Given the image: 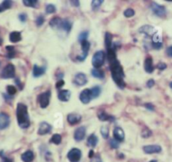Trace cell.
Here are the masks:
<instances>
[{
  "label": "cell",
  "mask_w": 172,
  "mask_h": 162,
  "mask_svg": "<svg viewBox=\"0 0 172 162\" xmlns=\"http://www.w3.org/2000/svg\"><path fill=\"white\" fill-rule=\"evenodd\" d=\"M154 85H155V81H154L153 79H150V80L147 81V84H146V86H148L149 88H151Z\"/></svg>",
  "instance_id": "816d5d0a"
},
{
  "label": "cell",
  "mask_w": 172,
  "mask_h": 162,
  "mask_svg": "<svg viewBox=\"0 0 172 162\" xmlns=\"http://www.w3.org/2000/svg\"><path fill=\"white\" fill-rule=\"evenodd\" d=\"M145 107L147 109H149L150 111H154L155 110V106L152 104L151 103H145Z\"/></svg>",
  "instance_id": "bcb514c9"
},
{
  "label": "cell",
  "mask_w": 172,
  "mask_h": 162,
  "mask_svg": "<svg viewBox=\"0 0 172 162\" xmlns=\"http://www.w3.org/2000/svg\"><path fill=\"white\" fill-rule=\"evenodd\" d=\"M106 59V54L103 51H98L93 55L92 60H91V63L94 68H100L102 66L105 62Z\"/></svg>",
  "instance_id": "3957f363"
},
{
  "label": "cell",
  "mask_w": 172,
  "mask_h": 162,
  "mask_svg": "<svg viewBox=\"0 0 172 162\" xmlns=\"http://www.w3.org/2000/svg\"><path fill=\"white\" fill-rule=\"evenodd\" d=\"M98 119L101 120V121H109L113 122L115 120V118L112 115H109L108 114H107L104 111H101L100 113H98Z\"/></svg>",
  "instance_id": "7402d4cb"
},
{
  "label": "cell",
  "mask_w": 172,
  "mask_h": 162,
  "mask_svg": "<svg viewBox=\"0 0 172 162\" xmlns=\"http://www.w3.org/2000/svg\"><path fill=\"white\" fill-rule=\"evenodd\" d=\"M156 67L158 68L159 70L163 71L165 70V69H166L167 65L165 63H164V62H159L158 64H157V66H156Z\"/></svg>",
  "instance_id": "f6af8a7d"
},
{
  "label": "cell",
  "mask_w": 172,
  "mask_h": 162,
  "mask_svg": "<svg viewBox=\"0 0 172 162\" xmlns=\"http://www.w3.org/2000/svg\"><path fill=\"white\" fill-rule=\"evenodd\" d=\"M2 44H3V39L0 37V46H1Z\"/></svg>",
  "instance_id": "6f0895ef"
},
{
  "label": "cell",
  "mask_w": 172,
  "mask_h": 162,
  "mask_svg": "<svg viewBox=\"0 0 172 162\" xmlns=\"http://www.w3.org/2000/svg\"><path fill=\"white\" fill-rule=\"evenodd\" d=\"M91 73V75L94 76V77H96V78L103 79L105 77L104 71L102 69H100V68H94V69H92Z\"/></svg>",
  "instance_id": "d4e9b609"
},
{
  "label": "cell",
  "mask_w": 172,
  "mask_h": 162,
  "mask_svg": "<svg viewBox=\"0 0 172 162\" xmlns=\"http://www.w3.org/2000/svg\"><path fill=\"white\" fill-rule=\"evenodd\" d=\"M94 157V152H93V150H90V152H89V158H93Z\"/></svg>",
  "instance_id": "9f6ffc18"
},
{
  "label": "cell",
  "mask_w": 172,
  "mask_h": 162,
  "mask_svg": "<svg viewBox=\"0 0 172 162\" xmlns=\"http://www.w3.org/2000/svg\"><path fill=\"white\" fill-rule=\"evenodd\" d=\"M46 71V66H39L37 65H34L33 66V76L34 77H39V76L44 75Z\"/></svg>",
  "instance_id": "ac0fdd59"
},
{
  "label": "cell",
  "mask_w": 172,
  "mask_h": 162,
  "mask_svg": "<svg viewBox=\"0 0 172 162\" xmlns=\"http://www.w3.org/2000/svg\"><path fill=\"white\" fill-rule=\"evenodd\" d=\"M152 43H162L161 35H159L158 33H156L152 36Z\"/></svg>",
  "instance_id": "f35d334b"
},
{
  "label": "cell",
  "mask_w": 172,
  "mask_h": 162,
  "mask_svg": "<svg viewBox=\"0 0 172 162\" xmlns=\"http://www.w3.org/2000/svg\"><path fill=\"white\" fill-rule=\"evenodd\" d=\"M151 10L156 16L160 17V18H164L166 15V9L165 7L160 4H158L157 3H152L150 5Z\"/></svg>",
  "instance_id": "8992f818"
},
{
  "label": "cell",
  "mask_w": 172,
  "mask_h": 162,
  "mask_svg": "<svg viewBox=\"0 0 172 162\" xmlns=\"http://www.w3.org/2000/svg\"><path fill=\"white\" fill-rule=\"evenodd\" d=\"M51 92L50 90L44 92L38 96V103L41 108H46L50 104Z\"/></svg>",
  "instance_id": "5b68a950"
},
{
  "label": "cell",
  "mask_w": 172,
  "mask_h": 162,
  "mask_svg": "<svg viewBox=\"0 0 172 162\" xmlns=\"http://www.w3.org/2000/svg\"><path fill=\"white\" fill-rule=\"evenodd\" d=\"M166 54L169 57H172V46H169L166 50Z\"/></svg>",
  "instance_id": "f5cc1de1"
},
{
  "label": "cell",
  "mask_w": 172,
  "mask_h": 162,
  "mask_svg": "<svg viewBox=\"0 0 172 162\" xmlns=\"http://www.w3.org/2000/svg\"><path fill=\"white\" fill-rule=\"evenodd\" d=\"M81 43V54L80 56H78L76 57V60L79 61H83L84 60L86 59V56H87V55H88L89 50H90V43H89L87 41H82V42H80Z\"/></svg>",
  "instance_id": "52a82bcc"
},
{
  "label": "cell",
  "mask_w": 172,
  "mask_h": 162,
  "mask_svg": "<svg viewBox=\"0 0 172 162\" xmlns=\"http://www.w3.org/2000/svg\"><path fill=\"white\" fill-rule=\"evenodd\" d=\"M162 46H163V44L162 43H152V47H153L154 49H155V50H160Z\"/></svg>",
  "instance_id": "f907efd6"
},
{
  "label": "cell",
  "mask_w": 172,
  "mask_h": 162,
  "mask_svg": "<svg viewBox=\"0 0 172 162\" xmlns=\"http://www.w3.org/2000/svg\"><path fill=\"white\" fill-rule=\"evenodd\" d=\"M12 4H13V2H12V1H9V0L3 1L2 3H0V13L7 10L8 8H10Z\"/></svg>",
  "instance_id": "f1b7e54d"
},
{
  "label": "cell",
  "mask_w": 172,
  "mask_h": 162,
  "mask_svg": "<svg viewBox=\"0 0 172 162\" xmlns=\"http://www.w3.org/2000/svg\"><path fill=\"white\" fill-rule=\"evenodd\" d=\"M101 135L104 139H108V135H109V130L107 126H102L101 128Z\"/></svg>",
  "instance_id": "74e56055"
},
{
  "label": "cell",
  "mask_w": 172,
  "mask_h": 162,
  "mask_svg": "<svg viewBox=\"0 0 172 162\" xmlns=\"http://www.w3.org/2000/svg\"><path fill=\"white\" fill-rule=\"evenodd\" d=\"M15 76V67L13 64H8L4 66L3 71L0 73V77L3 79L14 78Z\"/></svg>",
  "instance_id": "277c9868"
},
{
  "label": "cell",
  "mask_w": 172,
  "mask_h": 162,
  "mask_svg": "<svg viewBox=\"0 0 172 162\" xmlns=\"http://www.w3.org/2000/svg\"><path fill=\"white\" fill-rule=\"evenodd\" d=\"M0 157H1V159H2V162H13V160L4 155L3 150L0 151Z\"/></svg>",
  "instance_id": "ee69618b"
},
{
  "label": "cell",
  "mask_w": 172,
  "mask_h": 162,
  "mask_svg": "<svg viewBox=\"0 0 172 162\" xmlns=\"http://www.w3.org/2000/svg\"><path fill=\"white\" fill-rule=\"evenodd\" d=\"M37 0H24L23 1V3L24 5H25L26 7H30V8H36L38 5Z\"/></svg>",
  "instance_id": "4dcf8cb0"
},
{
  "label": "cell",
  "mask_w": 172,
  "mask_h": 162,
  "mask_svg": "<svg viewBox=\"0 0 172 162\" xmlns=\"http://www.w3.org/2000/svg\"><path fill=\"white\" fill-rule=\"evenodd\" d=\"M81 120V116L80 114H76V113H71L67 115V122L71 125H75L78 124Z\"/></svg>",
  "instance_id": "e0dca14e"
},
{
  "label": "cell",
  "mask_w": 172,
  "mask_h": 162,
  "mask_svg": "<svg viewBox=\"0 0 172 162\" xmlns=\"http://www.w3.org/2000/svg\"><path fill=\"white\" fill-rule=\"evenodd\" d=\"M64 81L63 80H59V81H57V84H56V87H57V89H60V88H61L62 86H64Z\"/></svg>",
  "instance_id": "681fc988"
},
{
  "label": "cell",
  "mask_w": 172,
  "mask_h": 162,
  "mask_svg": "<svg viewBox=\"0 0 172 162\" xmlns=\"http://www.w3.org/2000/svg\"><path fill=\"white\" fill-rule=\"evenodd\" d=\"M113 43V35H111L110 33L107 32L105 34V46H106L107 50L112 47Z\"/></svg>",
  "instance_id": "4316f807"
},
{
  "label": "cell",
  "mask_w": 172,
  "mask_h": 162,
  "mask_svg": "<svg viewBox=\"0 0 172 162\" xmlns=\"http://www.w3.org/2000/svg\"><path fill=\"white\" fill-rule=\"evenodd\" d=\"M52 130V126L51 124L46 123V122H42L40 126H39V130H38V135H47L49 133H51Z\"/></svg>",
  "instance_id": "4fadbf2b"
},
{
  "label": "cell",
  "mask_w": 172,
  "mask_h": 162,
  "mask_svg": "<svg viewBox=\"0 0 172 162\" xmlns=\"http://www.w3.org/2000/svg\"><path fill=\"white\" fill-rule=\"evenodd\" d=\"M71 5L75 6V7H79L80 6V2L77 1V0H76V1H71Z\"/></svg>",
  "instance_id": "db71d44e"
},
{
  "label": "cell",
  "mask_w": 172,
  "mask_h": 162,
  "mask_svg": "<svg viewBox=\"0 0 172 162\" xmlns=\"http://www.w3.org/2000/svg\"><path fill=\"white\" fill-rule=\"evenodd\" d=\"M143 150L146 154H156V153H160L162 148L161 146L158 145H150L144 146Z\"/></svg>",
  "instance_id": "30bf717a"
},
{
  "label": "cell",
  "mask_w": 172,
  "mask_h": 162,
  "mask_svg": "<svg viewBox=\"0 0 172 162\" xmlns=\"http://www.w3.org/2000/svg\"><path fill=\"white\" fill-rule=\"evenodd\" d=\"M22 40L21 33L19 32V31H13V32L10 33L9 35V41L13 43H17Z\"/></svg>",
  "instance_id": "603a6c76"
},
{
  "label": "cell",
  "mask_w": 172,
  "mask_h": 162,
  "mask_svg": "<svg viewBox=\"0 0 172 162\" xmlns=\"http://www.w3.org/2000/svg\"><path fill=\"white\" fill-rule=\"evenodd\" d=\"M154 65H153V59L151 56L146 57L145 61V70L146 72L152 73L154 71Z\"/></svg>",
  "instance_id": "ffe728a7"
},
{
  "label": "cell",
  "mask_w": 172,
  "mask_h": 162,
  "mask_svg": "<svg viewBox=\"0 0 172 162\" xmlns=\"http://www.w3.org/2000/svg\"><path fill=\"white\" fill-rule=\"evenodd\" d=\"M89 32L88 31H82V32L79 35V37H78V40L80 42H82V41H87V38H88Z\"/></svg>",
  "instance_id": "8d00e7d4"
},
{
  "label": "cell",
  "mask_w": 172,
  "mask_h": 162,
  "mask_svg": "<svg viewBox=\"0 0 172 162\" xmlns=\"http://www.w3.org/2000/svg\"><path fill=\"white\" fill-rule=\"evenodd\" d=\"M140 32L142 33V34H145L147 36H150V37H152L155 34L157 33L155 28L151 26V25H149V24H145V25H143L142 27H140Z\"/></svg>",
  "instance_id": "7c38bea8"
},
{
  "label": "cell",
  "mask_w": 172,
  "mask_h": 162,
  "mask_svg": "<svg viewBox=\"0 0 172 162\" xmlns=\"http://www.w3.org/2000/svg\"><path fill=\"white\" fill-rule=\"evenodd\" d=\"M73 82L77 85V86H84L86 85V82H87V78H86V76L82 72H79L77 74H76L75 77L73 79Z\"/></svg>",
  "instance_id": "8fae6325"
},
{
  "label": "cell",
  "mask_w": 172,
  "mask_h": 162,
  "mask_svg": "<svg viewBox=\"0 0 172 162\" xmlns=\"http://www.w3.org/2000/svg\"><path fill=\"white\" fill-rule=\"evenodd\" d=\"M58 98L61 102H68L71 98V92L69 90H61L58 93Z\"/></svg>",
  "instance_id": "d6986e66"
},
{
  "label": "cell",
  "mask_w": 172,
  "mask_h": 162,
  "mask_svg": "<svg viewBox=\"0 0 172 162\" xmlns=\"http://www.w3.org/2000/svg\"><path fill=\"white\" fill-rule=\"evenodd\" d=\"M85 136H86V128L84 126L77 128L74 132V139L76 141L83 140L85 139Z\"/></svg>",
  "instance_id": "5bb4252c"
},
{
  "label": "cell",
  "mask_w": 172,
  "mask_h": 162,
  "mask_svg": "<svg viewBox=\"0 0 172 162\" xmlns=\"http://www.w3.org/2000/svg\"><path fill=\"white\" fill-rule=\"evenodd\" d=\"M124 16L127 17V18H130V17H133L135 14V10L133 9V8H127L126 10L124 12Z\"/></svg>",
  "instance_id": "ab89813d"
},
{
  "label": "cell",
  "mask_w": 172,
  "mask_h": 162,
  "mask_svg": "<svg viewBox=\"0 0 172 162\" xmlns=\"http://www.w3.org/2000/svg\"><path fill=\"white\" fill-rule=\"evenodd\" d=\"M98 143V138H97L96 135H91L87 138V145L91 148H94Z\"/></svg>",
  "instance_id": "484cf974"
},
{
  "label": "cell",
  "mask_w": 172,
  "mask_h": 162,
  "mask_svg": "<svg viewBox=\"0 0 172 162\" xmlns=\"http://www.w3.org/2000/svg\"><path fill=\"white\" fill-rule=\"evenodd\" d=\"M108 62H109V66H110L111 74H112L113 80L119 88L124 89V87H125L124 72L120 62L118 61L117 57L108 60Z\"/></svg>",
  "instance_id": "6da1fadb"
},
{
  "label": "cell",
  "mask_w": 172,
  "mask_h": 162,
  "mask_svg": "<svg viewBox=\"0 0 172 162\" xmlns=\"http://www.w3.org/2000/svg\"><path fill=\"white\" fill-rule=\"evenodd\" d=\"M16 116L19 127L22 129H28L30 127V116L28 113V107L25 104L22 103H19L17 104Z\"/></svg>",
  "instance_id": "7a4b0ae2"
},
{
  "label": "cell",
  "mask_w": 172,
  "mask_h": 162,
  "mask_svg": "<svg viewBox=\"0 0 172 162\" xmlns=\"http://www.w3.org/2000/svg\"><path fill=\"white\" fill-rule=\"evenodd\" d=\"M35 158V155L32 150H27L21 155V159L24 162H32Z\"/></svg>",
  "instance_id": "44dd1931"
},
{
  "label": "cell",
  "mask_w": 172,
  "mask_h": 162,
  "mask_svg": "<svg viewBox=\"0 0 172 162\" xmlns=\"http://www.w3.org/2000/svg\"><path fill=\"white\" fill-rule=\"evenodd\" d=\"M15 82H16V84L18 85V86H19V88H20V90H22V88H23V85H22L21 81H19V78L15 79Z\"/></svg>",
  "instance_id": "11a10c76"
},
{
  "label": "cell",
  "mask_w": 172,
  "mask_h": 162,
  "mask_svg": "<svg viewBox=\"0 0 172 162\" xmlns=\"http://www.w3.org/2000/svg\"><path fill=\"white\" fill-rule=\"evenodd\" d=\"M81 158V151L77 148H73L68 152L67 159L70 162H79Z\"/></svg>",
  "instance_id": "ba28073f"
},
{
  "label": "cell",
  "mask_w": 172,
  "mask_h": 162,
  "mask_svg": "<svg viewBox=\"0 0 172 162\" xmlns=\"http://www.w3.org/2000/svg\"><path fill=\"white\" fill-rule=\"evenodd\" d=\"M80 100L84 104H87L91 102L92 99V95H91V89H84L82 92L80 93Z\"/></svg>",
  "instance_id": "9c48e42d"
},
{
  "label": "cell",
  "mask_w": 172,
  "mask_h": 162,
  "mask_svg": "<svg viewBox=\"0 0 172 162\" xmlns=\"http://www.w3.org/2000/svg\"><path fill=\"white\" fill-rule=\"evenodd\" d=\"M46 14H54L57 12V8L53 4H48L46 7Z\"/></svg>",
  "instance_id": "d590c367"
},
{
  "label": "cell",
  "mask_w": 172,
  "mask_h": 162,
  "mask_svg": "<svg viewBox=\"0 0 172 162\" xmlns=\"http://www.w3.org/2000/svg\"><path fill=\"white\" fill-rule=\"evenodd\" d=\"M10 123V119L5 113H0V130H4L8 127Z\"/></svg>",
  "instance_id": "9a60e30c"
},
{
  "label": "cell",
  "mask_w": 172,
  "mask_h": 162,
  "mask_svg": "<svg viewBox=\"0 0 172 162\" xmlns=\"http://www.w3.org/2000/svg\"><path fill=\"white\" fill-rule=\"evenodd\" d=\"M91 95H92V98H96L100 95L101 93V87L98 86H93L92 88L91 89Z\"/></svg>",
  "instance_id": "d6a6232c"
},
{
  "label": "cell",
  "mask_w": 172,
  "mask_h": 162,
  "mask_svg": "<svg viewBox=\"0 0 172 162\" xmlns=\"http://www.w3.org/2000/svg\"><path fill=\"white\" fill-rule=\"evenodd\" d=\"M109 145L112 149H118L119 147V142L116 140L115 139H112L109 140Z\"/></svg>",
  "instance_id": "b9f144b4"
},
{
  "label": "cell",
  "mask_w": 172,
  "mask_h": 162,
  "mask_svg": "<svg viewBox=\"0 0 172 162\" xmlns=\"http://www.w3.org/2000/svg\"><path fill=\"white\" fill-rule=\"evenodd\" d=\"M91 162H102V159H101V157H100L99 155H95L93 158H91Z\"/></svg>",
  "instance_id": "7dc6e473"
},
{
  "label": "cell",
  "mask_w": 172,
  "mask_h": 162,
  "mask_svg": "<svg viewBox=\"0 0 172 162\" xmlns=\"http://www.w3.org/2000/svg\"><path fill=\"white\" fill-rule=\"evenodd\" d=\"M141 135H142L143 138H149V137H150L151 135H152V132L149 129H144Z\"/></svg>",
  "instance_id": "7bdbcfd3"
},
{
  "label": "cell",
  "mask_w": 172,
  "mask_h": 162,
  "mask_svg": "<svg viewBox=\"0 0 172 162\" xmlns=\"http://www.w3.org/2000/svg\"><path fill=\"white\" fill-rule=\"evenodd\" d=\"M17 89L16 87L13 85H8L7 86V92H8V95L11 96V97H14V95L16 93Z\"/></svg>",
  "instance_id": "e575fe53"
},
{
  "label": "cell",
  "mask_w": 172,
  "mask_h": 162,
  "mask_svg": "<svg viewBox=\"0 0 172 162\" xmlns=\"http://www.w3.org/2000/svg\"><path fill=\"white\" fill-rule=\"evenodd\" d=\"M71 27H72V23L68 20V19H62L61 24V29L64 30L66 32L69 33L71 30Z\"/></svg>",
  "instance_id": "cb8c5ba5"
},
{
  "label": "cell",
  "mask_w": 172,
  "mask_h": 162,
  "mask_svg": "<svg viewBox=\"0 0 172 162\" xmlns=\"http://www.w3.org/2000/svg\"><path fill=\"white\" fill-rule=\"evenodd\" d=\"M150 162H158V161H157L156 160H150Z\"/></svg>",
  "instance_id": "680465c9"
},
{
  "label": "cell",
  "mask_w": 172,
  "mask_h": 162,
  "mask_svg": "<svg viewBox=\"0 0 172 162\" xmlns=\"http://www.w3.org/2000/svg\"><path fill=\"white\" fill-rule=\"evenodd\" d=\"M44 22H45V17H44L43 15H39V16L36 18V19H35V24H36V25H37L38 27L41 26V25L44 24Z\"/></svg>",
  "instance_id": "60d3db41"
},
{
  "label": "cell",
  "mask_w": 172,
  "mask_h": 162,
  "mask_svg": "<svg viewBox=\"0 0 172 162\" xmlns=\"http://www.w3.org/2000/svg\"><path fill=\"white\" fill-rule=\"evenodd\" d=\"M6 51L8 52V54H7V57L8 58L12 59V58H14L15 56V50H14V46H6Z\"/></svg>",
  "instance_id": "1f68e13d"
},
{
  "label": "cell",
  "mask_w": 172,
  "mask_h": 162,
  "mask_svg": "<svg viewBox=\"0 0 172 162\" xmlns=\"http://www.w3.org/2000/svg\"><path fill=\"white\" fill-rule=\"evenodd\" d=\"M113 137H114V139H115L117 141H118V142L124 141L125 135H124V130H123V129L120 127H116L115 129L113 130Z\"/></svg>",
  "instance_id": "2e32d148"
},
{
  "label": "cell",
  "mask_w": 172,
  "mask_h": 162,
  "mask_svg": "<svg viewBox=\"0 0 172 162\" xmlns=\"http://www.w3.org/2000/svg\"><path fill=\"white\" fill-rule=\"evenodd\" d=\"M62 19L59 17H55L53 19H51L50 21V26L52 28H60L61 24Z\"/></svg>",
  "instance_id": "83f0119b"
},
{
  "label": "cell",
  "mask_w": 172,
  "mask_h": 162,
  "mask_svg": "<svg viewBox=\"0 0 172 162\" xmlns=\"http://www.w3.org/2000/svg\"><path fill=\"white\" fill-rule=\"evenodd\" d=\"M50 142L58 145L61 143V135H59V134H55V135H52V137L50 140Z\"/></svg>",
  "instance_id": "f546056e"
},
{
  "label": "cell",
  "mask_w": 172,
  "mask_h": 162,
  "mask_svg": "<svg viewBox=\"0 0 172 162\" xmlns=\"http://www.w3.org/2000/svg\"><path fill=\"white\" fill-rule=\"evenodd\" d=\"M103 1L102 0H94L91 2V8H92V10H97L100 8V6L102 5Z\"/></svg>",
  "instance_id": "836d02e7"
},
{
  "label": "cell",
  "mask_w": 172,
  "mask_h": 162,
  "mask_svg": "<svg viewBox=\"0 0 172 162\" xmlns=\"http://www.w3.org/2000/svg\"><path fill=\"white\" fill-rule=\"evenodd\" d=\"M19 20L21 22H25L26 21V19H27V14H20L19 15Z\"/></svg>",
  "instance_id": "c3c4849f"
}]
</instances>
